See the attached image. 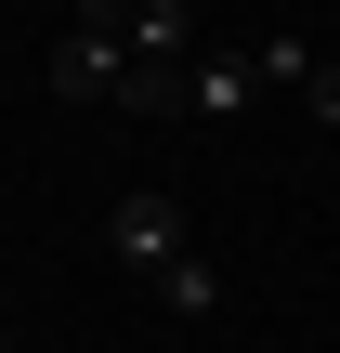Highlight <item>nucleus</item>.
<instances>
[{
	"label": "nucleus",
	"instance_id": "f257e3e1",
	"mask_svg": "<svg viewBox=\"0 0 340 353\" xmlns=\"http://www.w3.org/2000/svg\"><path fill=\"white\" fill-rule=\"evenodd\" d=\"M118 79H131V39H92V26L52 39V92L66 105H118Z\"/></svg>",
	"mask_w": 340,
	"mask_h": 353
},
{
	"label": "nucleus",
	"instance_id": "f03ea898",
	"mask_svg": "<svg viewBox=\"0 0 340 353\" xmlns=\"http://www.w3.org/2000/svg\"><path fill=\"white\" fill-rule=\"evenodd\" d=\"M105 249H118L131 275H157V262H183V210H170V196H118V210H105Z\"/></svg>",
	"mask_w": 340,
	"mask_h": 353
},
{
	"label": "nucleus",
	"instance_id": "7ed1b4c3",
	"mask_svg": "<svg viewBox=\"0 0 340 353\" xmlns=\"http://www.w3.org/2000/svg\"><path fill=\"white\" fill-rule=\"evenodd\" d=\"M249 92H262V52H249V39H236V52H197V65H183V105H197V118H236Z\"/></svg>",
	"mask_w": 340,
	"mask_h": 353
},
{
	"label": "nucleus",
	"instance_id": "20e7f679",
	"mask_svg": "<svg viewBox=\"0 0 340 353\" xmlns=\"http://www.w3.org/2000/svg\"><path fill=\"white\" fill-rule=\"evenodd\" d=\"M131 65H197V13L183 0H144L131 13Z\"/></svg>",
	"mask_w": 340,
	"mask_h": 353
},
{
	"label": "nucleus",
	"instance_id": "39448f33",
	"mask_svg": "<svg viewBox=\"0 0 340 353\" xmlns=\"http://www.w3.org/2000/svg\"><path fill=\"white\" fill-rule=\"evenodd\" d=\"M144 288H157V314H223V262H210V249H183V262H157Z\"/></svg>",
	"mask_w": 340,
	"mask_h": 353
},
{
	"label": "nucleus",
	"instance_id": "423d86ee",
	"mask_svg": "<svg viewBox=\"0 0 340 353\" xmlns=\"http://www.w3.org/2000/svg\"><path fill=\"white\" fill-rule=\"evenodd\" d=\"M131 13H144V0H79V26H92V39H131Z\"/></svg>",
	"mask_w": 340,
	"mask_h": 353
},
{
	"label": "nucleus",
	"instance_id": "0eeeda50",
	"mask_svg": "<svg viewBox=\"0 0 340 353\" xmlns=\"http://www.w3.org/2000/svg\"><path fill=\"white\" fill-rule=\"evenodd\" d=\"M301 105H314V131H340V65H314V79H301Z\"/></svg>",
	"mask_w": 340,
	"mask_h": 353
},
{
	"label": "nucleus",
	"instance_id": "6e6552de",
	"mask_svg": "<svg viewBox=\"0 0 340 353\" xmlns=\"http://www.w3.org/2000/svg\"><path fill=\"white\" fill-rule=\"evenodd\" d=\"M0 353H13V327H0Z\"/></svg>",
	"mask_w": 340,
	"mask_h": 353
}]
</instances>
